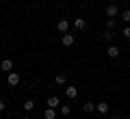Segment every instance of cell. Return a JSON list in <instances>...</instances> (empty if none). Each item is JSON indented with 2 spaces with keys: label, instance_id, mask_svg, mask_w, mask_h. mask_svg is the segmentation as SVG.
Returning <instances> with one entry per match:
<instances>
[{
  "label": "cell",
  "instance_id": "cell-11",
  "mask_svg": "<svg viewBox=\"0 0 130 119\" xmlns=\"http://www.w3.org/2000/svg\"><path fill=\"white\" fill-rule=\"evenodd\" d=\"M43 119H56V108H46Z\"/></svg>",
  "mask_w": 130,
  "mask_h": 119
},
{
  "label": "cell",
  "instance_id": "cell-15",
  "mask_svg": "<svg viewBox=\"0 0 130 119\" xmlns=\"http://www.w3.org/2000/svg\"><path fill=\"white\" fill-rule=\"evenodd\" d=\"M22 106H24V110H32V108H35V102H32V100H26Z\"/></svg>",
  "mask_w": 130,
  "mask_h": 119
},
{
  "label": "cell",
  "instance_id": "cell-8",
  "mask_svg": "<svg viewBox=\"0 0 130 119\" xmlns=\"http://www.w3.org/2000/svg\"><path fill=\"white\" fill-rule=\"evenodd\" d=\"M117 13H119L117 5H106V18H115Z\"/></svg>",
  "mask_w": 130,
  "mask_h": 119
},
{
  "label": "cell",
  "instance_id": "cell-4",
  "mask_svg": "<svg viewBox=\"0 0 130 119\" xmlns=\"http://www.w3.org/2000/svg\"><path fill=\"white\" fill-rule=\"evenodd\" d=\"M67 28H70V20H59V22H56V30L59 32H67Z\"/></svg>",
  "mask_w": 130,
  "mask_h": 119
},
{
  "label": "cell",
  "instance_id": "cell-20",
  "mask_svg": "<svg viewBox=\"0 0 130 119\" xmlns=\"http://www.w3.org/2000/svg\"><path fill=\"white\" fill-rule=\"evenodd\" d=\"M5 110V100H0V113Z\"/></svg>",
  "mask_w": 130,
  "mask_h": 119
},
{
  "label": "cell",
  "instance_id": "cell-14",
  "mask_svg": "<svg viewBox=\"0 0 130 119\" xmlns=\"http://www.w3.org/2000/svg\"><path fill=\"white\" fill-rule=\"evenodd\" d=\"M83 110H85V113H93V110H95V104H93V102H85Z\"/></svg>",
  "mask_w": 130,
  "mask_h": 119
},
{
  "label": "cell",
  "instance_id": "cell-2",
  "mask_svg": "<svg viewBox=\"0 0 130 119\" xmlns=\"http://www.w3.org/2000/svg\"><path fill=\"white\" fill-rule=\"evenodd\" d=\"M74 41H76V37L72 35V32H63V37H61V43H63L65 48H70V46H74Z\"/></svg>",
  "mask_w": 130,
  "mask_h": 119
},
{
  "label": "cell",
  "instance_id": "cell-10",
  "mask_svg": "<svg viewBox=\"0 0 130 119\" xmlns=\"http://www.w3.org/2000/svg\"><path fill=\"white\" fill-rule=\"evenodd\" d=\"M85 26H87V22H85V18H74V28H76V30H83Z\"/></svg>",
  "mask_w": 130,
  "mask_h": 119
},
{
  "label": "cell",
  "instance_id": "cell-7",
  "mask_svg": "<svg viewBox=\"0 0 130 119\" xmlns=\"http://www.w3.org/2000/svg\"><path fill=\"white\" fill-rule=\"evenodd\" d=\"M95 110H98L100 115H106V113H108V102H98V104H95Z\"/></svg>",
  "mask_w": 130,
  "mask_h": 119
},
{
  "label": "cell",
  "instance_id": "cell-19",
  "mask_svg": "<svg viewBox=\"0 0 130 119\" xmlns=\"http://www.w3.org/2000/svg\"><path fill=\"white\" fill-rule=\"evenodd\" d=\"M124 37H126V39H130V26L124 28Z\"/></svg>",
  "mask_w": 130,
  "mask_h": 119
},
{
  "label": "cell",
  "instance_id": "cell-21",
  "mask_svg": "<svg viewBox=\"0 0 130 119\" xmlns=\"http://www.w3.org/2000/svg\"><path fill=\"white\" fill-rule=\"evenodd\" d=\"M22 119H30V117H22Z\"/></svg>",
  "mask_w": 130,
  "mask_h": 119
},
{
  "label": "cell",
  "instance_id": "cell-17",
  "mask_svg": "<svg viewBox=\"0 0 130 119\" xmlns=\"http://www.w3.org/2000/svg\"><path fill=\"white\" fill-rule=\"evenodd\" d=\"M115 28V18H108V22H106V30H113Z\"/></svg>",
  "mask_w": 130,
  "mask_h": 119
},
{
  "label": "cell",
  "instance_id": "cell-1",
  "mask_svg": "<svg viewBox=\"0 0 130 119\" xmlns=\"http://www.w3.org/2000/svg\"><path fill=\"white\" fill-rule=\"evenodd\" d=\"M20 80H22V78H20V74L9 72V76H7V84H9V87H18V84H20Z\"/></svg>",
  "mask_w": 130,
  "mask_h": 119
},
{
  "label": "cell",
  "instance_id": "cell-6",
  "mask_svg": "<svg viewBox=\"0 0 130 119\" xmlns=\"http://www.w3.org/2000/svg\"><path fill=\"white\" fill-rule=\"evenodd\" d=\"M65 95L70 97V100H76L78 97V89L76 87H65Z\"/></svg>",
  "mask_w": 130,
  "mask_h": 119
},
{
  "label": "cell",
  "instance_id": "cell-3",
  "mask_svg": "<svg viewBox=\"0 0 130 119\" xmlns=\"http://www.w3.org/2000/svg\"><path fill=\"white\" fill-rule=\"evenodd\" d=\"M46 106H48V108H59V106H61V100H59L56 95H50V97L46 100Z\"/></svg>",
  "mask_w": 130,
  "mask_h": 119
},
{
  "label": "cell",
  "instance_id": "cell-22",
  "mask_svg": "<svg viewBox=\"0 0 130 119\" xmlns=\"http://www.w3.org/2000/svg\"><path fill=\"white\" fill-rule=\"evenodd\" d=\"M126 119H130V117H126Z\"/></svg>",
  "mask_w": 130,
  "mask_h": 119
},
{
  "label": "cell",
  "instance_id": "cell-9",
  "mask_svg": "<svg viewBox=\"0 0 130 119\" xmlns=\"http://www.w3.org/2000/svg\"><path fill=\"white\" fill-rule=\"evenodd\" d=\"M106 54H108V59H117V56H119V48L117 46H108Z\"/></svg>",
  "mask_w": 130,
  "mask_h": 119
},
{
  "label": "cell",
  "instance_id": "cell-13",
  "mask_svg": "<svg viewBox=\"0 0 130 119\" xmlns=\"http://www.w3.org/2000/svg\"><path fill=\"white\" fill-rule=\"evenodd\" d=\"M59 110H61V115H63V117H67V115L72 113V106H67V104H61V106H59Z\"/></svg>",
  "mask_w": 130,
  "mask_h": 119
},
{
  "label": "cell",
  "instance_id": "cell-16",
  "mask_svg": "<svg viewBox=\"0 0 130 119\" xmlns=\"http://www.w3.org/2000/svg\"><path fill=\"white\" fill-rule=\"evenodd\" d=\"M121 20H124L126 24L130 22V9H124V11H121Z\"/></svg>",
  "mask_w": 130,
  "mask_h": 119
},
{
  "label": "cell",
  "instance_id": "cell-12",
  "mask_svg": "<svg viewBox=\"0 0 130 119\" xmlns=\"http://www.w3.org/2000/svg\"><path fill=\"white\" fill-rule=\"evenodd\" d=\"M65 80H67V78H65V74H56V76H54V82L59 84V87H63Z\"/></svg>",
  "mask_w": 130,
  "mask_h": 119
},
{
  "label": "cell",
  "instance_id": "cell-18",
  "mask_svg": "<svg viewBox=\"0 0 130 119\" xmlns=\"http://www.w3.org/2000/svg\"><path fill=\"white\" fill-rule=\"evenodd\" d=\"M113 37H115V35H113V30H104V41H111Z\"/></svg>",
  "mask_w": 130,
  "mask_h": 119
},
{
  "label": "cell",
  "instance_id": "cell-5",
  "mask_svg": "<svg viewBox=\"0 0 130 119\" xmlns=\"http://www.w3.org/2000/svg\"><path fill=\"white\" fill-rule=\"evenodd\" d=\"M0 69H2V72H7V74L13 72V61H11V59H5L2 63H0Z\"/></svg>",
  "mask_w": 130,
  "mask_h": 119
}]
</instances>
